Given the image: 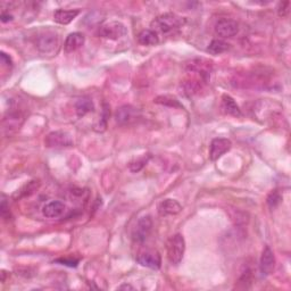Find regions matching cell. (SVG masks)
Segmentation results:
<instances>
[{"mask_svg": "<svg viewBox=\"0 0 291 291\" xmlns=\"http://www.w3.org/2000/svg\"><path fill=\"white\" fill-rule=\"evenodd\" d=\"M66 211V206L62 201H50L43 209V213L48 219H56L62 216Z\"/></svg>", "mask_w": 291, "mask_h": 291, "instance_id": "cell-13", "label": "cell"}, {"mask_svg": "<svg viewBox=\"0 0 291 291\" xmlns=\"http://www.w3.org/2000/svg\"><path fill=\"white\" fill-rule=\"evenodd\" d=\"M35 45L41 53L52 54L58 47V36L53 31H43L36 35Z\"/></svg>", "mask_w": 291, "mask_h": 291, "instance_id": "cell-3", "label": "cell"}, {"mask_svg": "<svg viewBox=\"0 0 291 291\" xmlns=\"http://www.w3.org/2000/svg\"><path fill=\"white\" fill-rule=\"evenodd\" d=\"M281 199H282V198H281V195L278 191H272L269 197H267V205H269L271 209H275L281 202Z\"/></svg>", "mask_w": 291, "mask_h": 291, "instance_id": "cell-22", "label": "cell"}, {"mask_svg": "<svg viewBox=\"0 0 291 291\" xmlns=\"http://www.w3.org/2000/svg\"><path fill=\"white\" fill-rule=\"evenodd\" d=\"M148 159H149V157H142V158H139V159H137L135 161H132V163L130 164V170L132 171L133 173H137V172H139V171H141L142 169L145 168V165L148 163Z\"/></svg>", "mask_w": 291, "mask_h": 291, "instance_id": "cell-23", "label": "cell"}, {"mask_svg": "<svg viewBox=\"0 0 291 291\" xmlns=\"http://www.w3.org/2000/svg\"><path fill=\"white\" fill-rule=\"evenodd\" d=\"M78 14H80L78 9H57V11L54 13V20L55 22H57L58 24L67 25L70 24Z\"/></svg>", "mask_w": 291, "mask_h": 291, "instance_id": "cell-15", "label": "cell"}, {"mask_svg": "<svg viewBox=\"0 0 291 291\" xmlns=\"http://www.w3.org/2000/svg\"><path fill=\"white\" fill-rule=\"evenodd\" d=\"M86 43L85 35L80 32H73L67 35V38L65 40V44H64V49L67 53L75 52L78 48H81Z\"/></svg>", "mask_w": 291, "mask_h": 291, "instance_id": "cell-14", "label": "cell"}, {"mask_svg": "<svg viewBox=\"0 0 291 291\" xmlns=\"http://www.w3.org/2000/svg\"><path fill=\"white\" fill-rule=\"evenodd\" d=\"M184 251H186V241L182 234L178 233L170 238L168 242V257L171 264H180L183 258Z\"/></svg>", "mask_w": 291, "mask_h": 291, "instance_id": "cell-2", "label": "cell"}, {"mask_svg": "<svg viewBox=\"0 0 291 291\" xmlns=\"http://www.w3.org/2000/svg\"><path fill=\"white\" fill-rule=\"evenodd\" d=\"M45 145L48 148H67L73 146V139L66 131H54L46 137Z\"/></svg>", "mask_w": 291, "mask_h": 291, "instance_id": "cell-8", "label": "cell"}, {"mask_svg": "<svg viewBox=\"0 0 291 291\" xmlns=\"http://www.w3.org/2000/svg\"><path fill=\"white\" fill-rule=\"evenodd\" d=\"M128 30L126 25L121 22H108L106 24L101 25L98 30V35L101 38L110 39V40H117L122 36L127 35Z\"/></svg>", "mask_w": 291, "mask_h": 291, "instance_id": "cell-5", "label": "cell"}, {"mask_svg": "<svg viewBox=\"0 0 291 291\" xmlns=\"http://www.w3.org/2000/svg\"><path fill=\"white\" fill-rule=\"evenodd\" d=\"M117 289H118V290H123V289H126V290H133L135 288H133L132 285H130V284H122L121 287H118Z\"/></svg>", "mask_w": 291, "mask_h": 291, "instance_id": "cell-29", "label": "cell"}, {"mask_svg": "<svg viewBox=\"0 0 291 291\" xmlns=\"http://www.w3.org/2000/svg\"><path fill=\"white\" fill-rule=\"evenodd\" d=\"M24 122V115L20 110H11L3 119V130L6 136L16 133Z\"/></svg>", "mask_w": 291, "mask_h": 291, "instance_id": "cell-6", "label": "cell"}, {"mask_svg": "<svg viewBox=\"0 0 291 291\" xmlns=\"http://www.w3.org/2000/svg\"><path fill=\"white\" fill-rule=\"evenodd\" d=\"M137 262L141 266L148 267L151 270H158L161 265V257L158 252L156 251H146L140 253L137 257Z\"/></svg>", "mask_w": 291, "mask_h": 291, "instance_id": "cell-10", "label": "cell"}, {"mask_svg": "<svg viewBox=\"0 0 291 291\" xmlns=\"http://www.w3.org/2000/svg\"><path fill=\"white\" fill-rule=\"evenodd\" d=\"M232 147V142L225 138H216L211 144L210 148V159L211 160H218L222 156L226 154Z\"/></svg>", "mask_w": 291, "mask_h": 291, "instance_id": "cell-11", "label": "cell"}, {"mask_svg": "<svg viewBox=\"0 0 291 291\" xmlns=\"http://www.w3.org/2000/svg\"><path fill=\"white\" fill-rule=\"evenodd\" d=\"M57 263H62L63 265H67V266H71V267H75L78 264V261L77 260H68V258H59V260L56 261Z\"/></svg>", "mask_w": 291, "mask_h": 291, "instance_id": "cell-26", "label": "cell"}, {"mask_svg": "<svg viewBox=\"0 0 291 291\" xmlns=\"http://www.w3.org/2000/svg\"><path fill=\"white\" fill-rule=\"evenodd\" d=\"M152 230V221L150 216H144L139 219L132 231V239L135 242L142 243L149 237Z\"/></svg>", "mask_w": 291, "mask_h": 291, "instance_id": "cell-7", "label": "cell"}, {"mask_svg": "<svg viewBox=\"0 0 291 291\" xmlns=\"http://www.w3.org/2000/svg\"><path fill=\"white\" fill-rule=\"evenodd\" d=\"M275 266V257L273 252L271 251L269 246H266L263 249L262 257H261V264L260 270L263 275H270L274 270Z\"/></svg>", "mask_w": 291, "mask_h": 291, "instance_id": "cell-12", "label": "cell"}, {"mask_svg": "<svg viewBox=\"0 0 291 291\" xmlns=\"http://www.w3.org/2000/svg\"><path fill=\"white\" fill-rule=\"evenodd\" d=\"M182 211V206L174 199H165L158 206V213L160 216L177 215Z\"/></svg>", "mask_w": 291, "mask_h": 291, "instance_id": "cell-16", "label": "cell"}, {"mask_svg": "<svg viewBox=\"0 0 291 291\" xmlns=\"http://www.w3.org/2000/svg\"><path fill=\"white\" fill-rule=\"evenodd\" d=\"M186 24V18L177 15L173 13H166L156 17L151 22L152 31L160 32V33H169L174 30H178Z\"/></svg>", "mask_w": 291, "mask_h": 291, "instance_id": "cell-1", "label": "cell"}, {"mask_svg": "<svg viewBox=\"0 0 291 291\" xmlns=\"http://www.w3.org/2000/svg\"><path fill=\"white\" fill-rule=\"evenodd\" d=\"M229 48L230 45L228 43H225L224 40L215 39L210 44L209 48H207V52L212 55H221L225 52H228Z\"/></svg>", "mask_w": 291, "mask_h": 291, "instance_id": "cell-20", "label": "cell"}, {"mask_svg": "<svg viewBox=\"0 0 291 291\" xmlns=\"http://www.w3.org/2000/svg\"><path fill=\"white\" fill-rule=\"evenodd\" d=\"M0 215L4 220H9L11 218V211H9V206L5 199H3L2 204H0Z\"/></svg>", "mask_w": 291, "mask_h": 291, "instance_id": "cell-24", "label": "cell"}, {"mask_svg": "<svg viewBox=\"0 0 291 291\" xmlns=\"http://www.w3.org/2000/svg\"><path fill=\"white\" fill-rule=\"evenodd\" d=\"M0 57H2V62L3 64H5V65H7V66H12V58L8 56L7 54H5V53H2V55H0Z\"/></svg>", "mask_w": 291, "mask_h": 291, "instance_id": "cell-27", "label": "cell"}, {"mask_svg": "<svg viewBox=\"0 0 291 291\" xmlns=\"http://www.w3.org/2000/svg\"><path fill=\"white\" fill-rule=\"evenodd\" d=\"M222 109L224 110L225 114L231 115V116L240 117L242 115L237 103H235L232 97L229 95L222 96Z\"/></svg>", "mask_w": 291, "mask_h": 291, "instance_id": "cell-17", "label": "cell"}, {"mask_svg": "<svg viewBox=\"0 0 291 291\" xmlns=\"http://www.w3.org/2000/svg\"><path fill=\"white\" fill-rule=\"evenodd\" d=\"M0 18H2V22L6 23V22L12 21V20H13V16H12V15H9V14L3 13V14H2V16H0Z\"/></svg>", "mask_w": 291, "mask_h": 291, "instance_id": "cell-28", "label": "cell"}, {"mask_svg": "<svg viewBox=\"0 0 291 291\" xmlns=\"http://www.w3.org/2000/svg\"><path fill=\"white\" fill-rule=\"evenodd\" d=\"M289 7H290V2H284V3H280L279 7H278V13L279 16L281 17H285L289 14Z\"/></svg>", "mask_w": 291, "mask_h": 291, "instance_id": "cell-25", "label": "cell"}, {"mask_svg": "<svg viewBox=\"0 0 291 291\" xmlns=\"http://www.w3.org/2000/svg\"><path fill=\"white\" fill-rule=\"evenodd\" d=\"M239 32V24L234 20L222 18L215 24V33L221 38H232Z\"/></svg>", "mask_w": 291, "mask_h": 291, "instance_id": "cell-9", "label": "cell"}, {"mask_svg": "<svg viewBox=\"0 0 291 291\" xmlns=\"http://www.w3.org/2000/svg\"><path fill=\"white\" fill-rule=\"evenodd\" d=\"M141 118V112L135 106L123 105L115 113V119L119 126H131Z\"/></svg>", "mask_w": 291, "mask_h": 291, "instance_id": "cell-4", "label": "cell"}, {"mask_svg": "<svg viewBox=\"0 0 291 291\" xmlns=\"http://www.w3.org/2000/svg\"><path fill=\"white\" fill-rule=\"evenodd\" d=\"M94 108H95L94 103H92V100L90 98H88V97H83V98H80L75 103V112L78 117L85 116L88 113L92 112Z\"/></svg>", "mask_w": 291, "mask_h": 291, "instance_id": "cell-19", "label": "cell"}, {"mask_svg": "<svg viewBox=\"0 0 291 291\" xmlns=\"http://www.w3.org/2000/svg\"><path fill=\"white\" fill-rule=\"evenodd\" d=\"M156 104H160L164 106H169V107H178V108H183V106L179 103V100L174 97L171 96H159L155 99Z\"/></svg>", "mask_w": 291, "mask_h": 291, "instance_id": "cell-21", "label": "cell"}, {"mask_svg": "<svg viewBox=\"0 0 291 291\" xmlns=\"http://www.w3.org/2000/svg\"><path fill=\"white\" fill-rule=\"evenodd\" d=\"M138 43L142 46H156L159 43L158 35L152 30H142L138 34Z\"/></svg>", "mask_w": 291, "mask_h": 291, "instance_id": "cell-18", "label": "cell"}]
</instances>
